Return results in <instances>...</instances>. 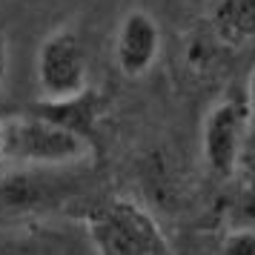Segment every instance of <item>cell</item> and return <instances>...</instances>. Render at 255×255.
Instances as JSON below:
<instances>
[{"label": "cell", "mask_w": 255, "mask_h": 255, "mask_svg": "<svg viewBox=\"0 0 255 255\" xmlns=\"http://www.w3.org/2000/svg\"><path fill=\"white\" fill-rule=\"evenodd\" d=\"M66 192V178L60 169L20 166L17 172L0 178V209L3 212H40L58 204Z\"/></svg>", "instance_id": "cell-6"}, {"label": "cell", "mask_w": 255, "mask_h": 255, "mask_svg": "<svg viewBox=\"0 0 255 255\" xmlns=\"http://www.w3.org/2000/svg\"><path fill=\"white\" fill-rule=\"evenodd\" d=\"M35 81L43 101L72 98L89 86L86 46L75 29L60 26L43 37L35 58Z\"/></svg>", "instance_id": "cell-3"}, {"label": "cell", "mask_w": 255, "mask_h": 255, "mask_svg": "<svg viewBox=\"0 0 255 255\" xmlns=\"http://www.w3.org/2000/svg\"><path fill=\"white\" fill-rule=\"evenodd\" d=\"M244 101H247V106H250V112H253V118H255V69H253V75H250V81H247V95H244Z\"/></svg>", "instance_id": "cell-12"}, {"label": "cell", "mask_w": 255, "mask_h": 255, "mask_svg": "<svg viewBox=\"0 0 255 255\" xmlns=\"http://www.w3.org/2000/svg\"><path fill=\"white\" fill-rule=\"evenodd\" d=\"M0 124H3L6 163H14V166L66 169L92 155V140L81 138L52 121H43L32 112L0 118Z\"/></svg>", "instance_id": "cell-2"}, {"label": "cell", "mask_w": 255, "mask_h": 255, "mask_svg": "<svg viewBox=\"0 0 255 255\" xmlns=\"http://www.w3.org/2000/svg\"><path fill=\"white\" fill-rule=\"evenodd\" d=\"M6 75H9V43H6V35L0 32V89L6 83Z\"/></svg>", "instance_id": "cell-11"}, {"label": "cell", "mask_w": 255, "mask_h": 255, "mask_svg": "<svg viewBox=\"0 0 255 255\" xmlns=\"http://www.w3.org/2000/svg\"><path fill=\"white\" fill-rule=\"evenodd\" d=\"M209 29L224 49H244L255 40V0H212Z\"/></svg>", "instance_id": "cell-8"}, {"label": "cell", "mask_w": 255, "mask_h": 255, "mask_svg": "<svg viewBox=\"0 0 255 255\" xmlns=\"http://www.w3.org/2000/svg\"><path fill=\"white\" fill-rule=\"evenodd\" d=\"M0 166H6V149H3V124H0Z\"/></svg>", "instance_id": "cell-13"}, {"label": "cell", "mask_w": 255, "mask_h": 255, "mask_svg": "<svg viewBox=\"0 0 255 255\" xmlns=\"http://www.w3.org/2000/svg\"><path fill=\"white\" fill-rule=\"evenodd\" d=\"M161 26L146 9H129L115 29L112 60L124 78H143L161 58Z\"/></svg>", "instance_id": "cell-5"}, {"label": "cell", "mask_w": 255, "mask_h": 255, "mask_svg": "<svg viewBox=\"0 0 255 255\" xmlns=\"http://www.w3.org/2000/svg\"><path fill=\"white\" fill-rule=\"evenodd\" d=\"M238 172H244L255 184V118L250 121V132H247L241 158H238Z\"/></svg>", "instance_id": "cell-10"}, {"label": "cell", "mask_w": 255, "mask_h": 255, "mask_svg": "<svg viewBox=\"0 0 255 255\" xmlns=\"http://www.w3.org/2000/svg\"><path fill=\"white\" fill-rule=\"evenodd\" d=\"M250 121L253 112L244 98H224L207 112L201 129V155L212 175L232 178L238 172V158L250 132Z\"/></svg>", "instance_id": "cell-4"}, {"label": "cell", "mask_w": 255, "mask_h": 255, "mask_svg": "<svg viewBox=\"0 0 255 255\" xmlns=\"http://www.w3.org/2000/svg\"><path fill=\"white\" fill-rule=\"evenodd\" d=\"M26 112L43 118V121H52V124L81 135V138L92 140V132L98 127L101 115H104V95L92 89V86H86L81 95H72V98H58V101L37 98L32 106H26Z\"/></svg>", "instance_id": "cell-7"}, {"label": "cell", "mask_w": 255, "mask_h": 255, "mask_svg": "<svg viewBox=\"0 0 255 255\" xmlns=\"http://www.w3.org/2000/svg\"><path fill=\"white\" fill-rule=\"evenodd\" d=\"M95 255H175L158 221L132 198H106L83 215Z\"/></svg>", "instance_id": "cell-1"}, {"label": "cell", "mask_w": 255, "mask_h": 255, "mask_svg": "<svg viewBox=\"0 0 255 255\" xmlns=\"http://www.w3.org/2000/svg\"><path fill=\"white\" fill-rule=\"evenodd\" d=\"M218 255H255V232L253 230H235L221 241Z\"/></svg>", "instance_id": "cell-9"}]
</instances>
